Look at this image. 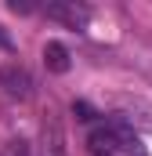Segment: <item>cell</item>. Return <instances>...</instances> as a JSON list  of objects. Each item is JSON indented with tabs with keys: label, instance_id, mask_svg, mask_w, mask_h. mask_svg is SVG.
<instances>
[{
	"label": "cell",
	"instance_id": "cell-1",
	"mask_svg": "<svg viewBox=\"0 0 152 156\" xmlns=\"http://www.w3.org/2000/svg\"><path fill=\"white\" fill-rule=\"evenodd\" d=\"M87 145H91V156H149L141 149L138 134H134L123 120H112V123L91 131Z\"/></svg>",
	"mask_w": 152,
	"mask_h": 156
},
{
	"label": "cell",
	"instance_id": "cell-2",
	"mask_svg": "<svg viewBox=\"0 0 152 156\" xmlns=\"http://www.w3.org/2000/svg\"><path fill=\"white\" fill-rule=\"evenodd\" d=\"M0 87H4L11 98H18V102L33 98V76H29V69L18 66V62H4V66H0Z\"/></svg>",
	"mask_w": 152,
	"mask_h": 156
},
{
	"label": "cell",
	"instance_id": "cell-3",
	"mask_svg": "<svg viewBox=\"0 0 152 156\" xmlns=\"http://www.w3.org/2000/svg\"><path fill=\"white\" fill-rule=\"evenodd\" d=\"M47 18L65 22L69 29H87L91 7H83V4H76V0H58V4H47Z\"/></svg>",
	"mask_w": 152,
	"mask_h": 156
},
{
	"label": "cell",
	"instance_id": "cell-4",
	"mask_svg": "<svg viewBox=\"0 0 152 156\" xmlns=\"http://www.w3.org/2000/svg\"><path fill=\"white\" fill-rule=\"evenodd\" d=\"M43 156H69V153H65L62 123H58L54 116H47V123H43Z\"/></svg>",
	"mask_w": 152,
	"mask_h": 156
},
{
	"label": "cell",
	"instance_id": "cell-5",
	"mask_svg": "<svg viewBox=\"0 0 152 156\" xmlns=\"http://www.w3.org/2000/svg\"><path fill=\"white\" fill-rule=\"evenodd\" d=\"M43 66L51 69V73H69V51H65V44H58V40H51V44H43Z\"/></svg>",
	"mask_w": 152,
	"mask_h": 156
},
{
	"label": "cell",
	"instance_id": "cell-6",
	"mask_svg": "<svg viewBox=\"0 0 152 156\" xmlns=\"http://www.w3.org/2000/svg\"><path fill=\"white\" fill-rule=\"evenodd\" d=\"M4 156H29V142H22V138L7 142V149H4Z\"/></svg>",
	"mask_w": 152,
	"mask_h": 156
},
{
	"label": "cell",
	"instance_id": "cell-7",
	"mask_svg": "<svg viewBox=\"0 0 152 156\" xmlns=\"http://www.w3.org/2000/svg\"><path fill=\"white\" fill-rule=\"evenodd\" d=\"M73 113H76L80 120H94V116H98V113H94V109H91L87 102H73Z\"/></svg>",
	"mask_w": 152,
	"mask_h": 156
}]
</instances>
